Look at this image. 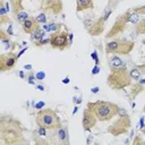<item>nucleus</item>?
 Instances as JSON below:
<instances>
[{"instance_id": "nucleus-1", "label": "nucleus", "mask_w": 145, "mask_h": 145, "mask_svg": "<svg viewBox=\"0 0 145 145\" xmlns=\"http://www.w3.org/2000/svg\"><path fill=\"white\" fill-rule=\"evenodd\" d=\"M87 108L93 110L97 120L107 121V120H110L112 117H115L117 115L118 105H116L115 103H111V102L97 101L95 103H89Z\"/></svg>"}, {"instance_id": "nucleus-2", "label": "nucleus", "mask_w": 145, "mask_h": 145, "mask_svg": "<svg viewBox=\"0 0 145 145\" xmlns=\"http://www.w3.org/2000/svg\"><path fill=\"white\" fill-rule=\"evenodd\" d=\"M36 124L48 129H58L61 127V121L57 113L51 109L40 110L36 115Z\"/></svg>"}, {"instance_id": "nucleus-3", "label": "nucleus", "mask_w": 145, "mask_h": 145, "mask_svg": "<svg viewBox=\"0 0 145 145\" xmlns=\"http://www.w3.org/2000/svg\"><path fill=\"white\" fill-rule=\"evenodd\" d=\"M133 49V42L126 40H115L107 44L108 53H128Z\"/></svg>"}, {"instance_id": "nucleus-4", "label": "nucleus", "mask_w": 145, "mask_h": 145, "mask_svg": "<svg viewBox=\"0 0 145 145\" xmlns=\"http://www.w3.org/2000/svg\"><path fill=\"white\" fill-rule=\"evenodd\" d=\"M129 125H130V120H129V117H128V116H127V117H120V119L118 120V121H116L108 129V131H110V133L113 135L123 134V133H125V131L128 129Z\"/></svg>"}, {"instance_id": "nucleus-5", "label": "nucleus", "mask_w": 145, "mask_h": 145, "mask_svg": "<svg viewBox=\"0 0 145 145\" xmlns=\"http://www.w3.org/2000/svg\"><path fill=\"white\" fill-rule=\"evenodd\" d=\"M68 35L65 32H58L55 33L50 37V43L53 48H58V49H63L68 45Z\"/></svg>"}, {"instance_id": "nucleus-6", "label": "nucleus", "mask_w": 145, "mask_h": 145, "mask_svg": "<svg viewBox=\"0 0 145 145\" xmlns=\"http://www.w3.org/2000/svg\"><path fill=\"white\" fill-rule=\"evenodd\" d=\"M97 116L94 113V111L92 109H85L84 110V115H83V127H84V129L85 130H91L95 126V124H97Z\"/></svg>"}, {"instance_id": "nucleus-7", "label": "nucleus", "mask_w": 145, "mask_h": 145, "mask_svg": "<svg viewBox=\"0 0 145 145\" xmlns=\"http://www.w3.org/2000/svg\"><path fill=\"white\" fill-rule=\"evenodd\" d=\"M128 16H129V14H128ZM128 16H127L126 19H118L117 22H116V24L113 25V27L111 28V31H110V33H108V35L107 36L108 37H113V35H117V34L119 33L120 31L124 28V26H125V23L128 22Z\"/></svg>"}, {"instance_id": "nucleus-8", "label": "nucleus", "mask_w": 145, "mask_h": 145, "mask_svg": "<svg viewBox=\"0 0 145 145\" xmlns=\"http://www.w3.org/2000/svg\"><path fill=\"white\" fill-rule=\"evenodd\" d=\"M23 28L25 31L26 33L28 34H32L35 30L39 28V25H37V22L35 19H32V18H28L27 21L23 23Z\"/></svg>"}, {"instance_id": "nucleus-9", "label": "nucleus", "mask_w": 145, "mask_h": 145, "mask_svg": "<svg viewBox=\"0 0 145 145\" xmlns=\"http://www.w3.org/2000/svg\"><path fill=\"white\" fill-rule=\"evenodd\" d=\"M16 58L17 57H1V70H6V69H10L14 67L16 62Z\"/></svg>"}, {"instance_id": "nucleus-10", "label": "nucleus", "mask_w": 145, "mask_h": 145, "mask_svg": "<svg viewBox=\"0 0 145 145\" xmlns=\"http://www.w3.org/2000/svg\"><path fill=\"white\" fill-rule=\"evenodd\" d=\"M109 66L111 69H120V68H125V63L118 56H112L109 59Z\"/></svg>"}, {"instance_id": "nucleus-11", "label": "nucleus", "mask_w": 145, "mask_h": 145, "mask_svg": "<svg viewBox=\"0 0 145 145\" xmlns=\"http://www.w3.org/2000/svg\"><path fill=\"white\" fill-rule=\"evenodd\" d=\"M57 137H58V141L60 143H63V144H68L69 141H68V133L66 128H62L60 127L58 128V131H57Z\"/></svg>"}, {"instance_id": "nucleus-12", "label": "nucleus", "mask_w": 145, "mask_h": 145, "mask_svg": "<svg viewBox=\"0 0 145 145\" xmlns=\"http://www.w3.org/2000/svg\"><path fill=\"white\" fill-rule=\"evenodd\" d=\"M92 7H93V0H77V7H76L77 11L89 9Z\"/></svg>"}, {"instance_id": "nucleus-13", "label": "nucleus", "mask_w": 145, "mask_h": 145, "mask_svg": "<svg viewBox=\"0 0 145 145\" xmlns=\"http://www.w3.org/2000/svg\"><path fill=\"white\" fill-rule=\"evenodd\" d=\"M44 37V31L42 30V28H37V30H35L32 33V39L33 40H36V41H41L42 39Z\"/></svg>"}, {"instance_id": "nucleus-14", "label": "nucleus", "mask_w": 145, "mask_h": 145, "mask_svg": "<svg viewBox=\"0 0 145 145\" xmlns=\"http://www.w3.org/2000/svg\"><path fill=\"white\" fill-rule=\"evenodd\" d=\"M28 19V15H27V13L25 11H19L18 14H17V21L19 23H24L25 21Z\"/></svg>"}, {"instance_id": "nucleus-15", "label": "nucleus", "mask_w": 145, "mask_h": 145, "mask_svg": "<svg viewBox=\"0 0 145 145\" xmlns=\"http://www.w3.org/2000/svg\"><path fill=\"white\" fill-rule=\"evenodd\" d=\"M129 75H130V78H134V79H139V77H141V75H142V71L139 70L138 68H136V69L130 70Z\"/></svg>"}, {"instance_id": "nucleus-16", "label": "nucleus", "mask_w": 145, "mask_h": 145, "mask_svg": "<svg viewBox=\"0 0 145 145\" xmlns=\"http://www.w3.org/2000/svg\"><path fill=\"white\" fill-rule=\"evenodd\" d=\"M128 22L129 23H133V24H137L138 22H139V16H138V14H131V15L128 16Z\"/></svg>"}, {"instance_id": "nucleus-17", "label": "nucleus", "mask_w": 145, "mask_h": 145, "mask_svg": "<svg viewBox=\"0 0 145 145\" xmlns=\"http://www.w3.org/2000/svg\"><path fill=\"white\" fill-rule=\"evenodd\" d=\"M37 23H42V24H45L47 23V16L45 14H40L39 16H36V18H35Z\"/></svg>"}, {"instance_id": "nucleus-18", "label": "nucleus", "mask_w": 145, "mask_h": 145, "mask_svg": "<svg viewBox=\"0 0 145 145\" xmlns=\"http://www.w3.org/2000/svg\"><path fill=\"white\" fill-rule=\"evenodd\" d=\"M117 115L119 116V117H127V116H128V112H127L124 108H118V110H117Z\"/></svg>"}, {"instance_id": "nucleus-19", "label": "nucleus", "mask_w": 145, "mask_h": 145, "mask_svg": "<svg viewBox=\"0 0 145 145\" xmlns=\"http://www.w3.org/2000/svg\"><path fill=\"white\" fill-rule=\"evenodd\" d=\"M35 78L39 79V81H43L45 78V73L44 71H37L36 74H35Z\"/></svg>"}, {"instance_id": "nucleus-20", "label": "nucleus", "mask_w": 145, "mask_h": 145, "mask_svg": "<svg viewBox=\"0 0 145 145\" xmlns=\"http://www.w3.org/2000/svg\"><path fill=\"white\" fill-rule=\"evenodd\" d=\"M47 129H48V128L40 126V127H39V135H40V136H42V137L47 136Z\"/></svg>"}, {"instance_id": "nucleus-21", "label": "nucleus", "mask_w": 145, "mask_h": 145, "mask_svg": "<svg viewBox=\"0 0 145 145\" xmlns=\"http://www.w3.org/2000/svg\"><path fill=\"white\" fill-rule=\"evenodd\" d=\"M111 13H112V9H107V11H105V14H104V16L102 17V19H103L104 22L107 21V19L109 18V16L111 15Z\"/></svg>"}, {"instance_id": "nucleus-22", "label": "nucleus", "mask_w": 145, "mask_h": 145, "mask_svg": "<svg viewBox=\"0 0 145 145\" xmlns=\"http://www.w3.org/2000/svg\"><path fill=\"white\" fill-rule=\"evenodd\" d=\"M58 30V25L57 24H51L49 25V32H55V31Z\"/></svg>"}, {"instance_id": "nucleus-23", "label": "nucleus", "mask_w": 145, "mask_h": 145, "mask_svg": "<svg viewBox=\"0 0 145 145\" xmlns=\"http://www.w3.org/2000/svg\"><path fill=\"white\" fill-rule=\"evenodd\" d=\"M91 57H92V58L95 60V63L97 65V63H99V59H97V51H93V53L91 55Z\"/></svg>"}, {"instance_id": "nucleus-24", "label": "nucleus", "mask_w": 145, "mask_h": 145, "mask_svg": "<svg viewBox=\"0 0 145 145\" xmlns=\"http://www.w3.org/2000/svg\"><path fill=\"white\" fill-rule=\"evenodd\" d=\"M97 73H100V68H99V66L97 65V66H95V67L92 69V74H93V75H97Z\"/></svg>"}, {"instance_id": "nucleus-25", "label": "nucleus", "mask_w": 145, "mask_h": 145, "mask_svg": "<svg viewBox=\"0 0 145 145\" xmlns=\"http://www.w3.org/2000/svg\"><path fill=\"white\" fill-rule=\"evenodd\" d=\"M43 107H44V102H42V101L35 104V109H42Z\"/></svg>"}, {"instance_id": "nucleus-26", "label": "nucleus", "mask_w": 145, "mask_h": 145, "mask_svg": "<svg viewBox=\"0 0 145 145\" xmlns=\"http://www.w3.org/2000/svg\"><path fill=\"white\" fill-rule=\"evenodd\" d=\"M6 13H7V9H6V7H1V8H0V15H1V16H4Z\"/></svg>"}, {"instance_id": "nucleus-27", "label": "nucleus", "mask_w": 145, "mask_h": 145, "mask_svg": "<svg viewBox=\"0 0 145 145\" xmlns=\"http://www.w3.org/2000/svg\"><path fill=\"white\" fill-rule=\"evenodd\" d=\"M48 42H50V39H42L41 41H40V44H45V43H48Z\"/></svg>"}, {"instance_id": "nucleus-28", "label": "nucleus", "mask_w": 145, "mask_h": 145, "mask_svg": "<svg viewBox=\"0 0 145 145\" xmlns=\"http://www.w3.org/2000/svg\"><path fill=\"white\" fill-rule=\"evenodd\" d=\"M34 79H35V76H30V77H28V83L33 85V84H34Z\"/></svg>"}, {"instance_id": "nucleus-29", "label": "nucleus", "mask_w": 145, "mask_h": 145, "mask_svg": "<svg viewBox=\"0 0 145 145\" xmlns=\"http://www.w3.org/2000/svg\"><path fill=\"white\" fill-rule=\"evenodd\" d=\"M139 124H141V129H143L145 127V125H144V117H142L141 118V120H139Z\"/></svg>"}, {"instance_id": "nucleus-30", "label": "nucleus", "mask_w": 145, "mask_h": 145, "mask_svg": "<svg viewBox=\"0 0 145 145\" xmlns=\"http://www.w3.org/2000/svg\"><path fill=\"white\" fill-rule=\"evenodd\" d=\"M42 30L44 31V32H49V25L44 24V25H43V27H42Z\"/></svg>"}, {"instance_id": "nucleus-31", "label": "nucleus", "mask_w": 145, "mask_h": 145, "mask_svg": "<svg viewBox=\"0 0 145 145\" xmlns=\"http://www.w3.org/2000/svg\"><path fill=\"white\" fill-rule=\"evenodd\" d=\"M26 50H27V48H25V49H23L22 51L19 52V53H18V55H17V56H16V57H17V58H19V57L22 56V55H23V53H24V52H25V51H26Z\"/></svg>"}, {"instance_id": "nucleus-32", "label": "nucleus", "mask_w": 145, "mask_h": 145, "mask_svg": "<svg viewBox=\"0 0 145 145\" xmlns=\"http://www.w3.org/2000/svg\"><path fill=\"white\" fill-rule=\"evenodd\" d=\"M99 90H100L99 87H93V89L91 90V91H92V93L95 94V93H97V92H99Z\"/></svg>"}, {"instance_id": "nucleus-33", "label": "nucleus", "mask_w": 145, "mask_h": 145, "mask_svg": "<svg viewBox=\"0 0 145 145\" xmlns=\"http://www.w3.org/2000/svg\"><path fill=\"white\" fill-rule=\"evenodd\" d=\"M75 102H76L77 104H81V103H82V97H79L77 99V100L75 101Z\"/></svg>"}, {"instance_id": "nucleus-34", "label": "nucleus", "mask_w": 145, "mask_h": 145, "mask_svg": "<svg viewBox=\"0 0 145 145\" xmlns=\"http://www.w3.org/2000/svg\"><path fill=\"white\" fill-rule=\"evenodd\" d=\"M62 83L63 84H68V83H69V78H65V79H62Z\"/></svg>"}, {"instance_id": "nucleus-35", "label": "nucleus", "mask_w": 145, "mask_h": 145, "mask_svg": "<svg viewBox=\"0 0 145 145\" xmlns=\"http://www.w3.org/2000/svg\"><path fill=\"white\" fill-rule=\"evenodd\" d=\"M25 69H28V70H30V69H32V66H31V65H25Z\"/></svg>"}, {"instance_id": "nucleus-36", "label": "nucleus", "mask_w": 145, "mask_h": 145, "mask_svg": "<svg viewBox=\"0 0 145 145\" xmlns=\"http://www.w3.org/2000/svg\"><path fill=\"white\" fill-rule=\"evenodd\" d=\"M19 77H21V78H24V71H22V70L19 71Z\"/></svg>"}, {"instance_id": "nucleus-37", "label": "nucleus", "mask_w": 145, "mask_h": 145, "mask_svg": "<svg viewBox=\"0 0 145 145\" xmlns=\"http://www.w3.org/2000/svg\"><path fill=\"white\" fill-rule=\"evenodd\" d=\"M8 33L10 34V35H13V30H11V26H9V28H8Z\"/></svg>"}, {"instance_id": "nucleus-38", "label": "nucleus", "mask_w": 145, "mask_h": 145, "mask_svg": "<svg viewBox=\"0 0 145 145\" xmlns=\"http://www.w3.org/2000/svg\"><path fill=\"white\" fill-rule=\"evenodd\" d=\"M36 87H37L39 90H41V91H44V87H43V86H41V85H37Z\"/></svg>"}, {"instance_id": "nucleus-39", "label": "nucleus", "mask_w": 145, "mask_h": 145, "mask_svg": "<svg viewBox=\"0 0 145 145\" xmlns=\"http://www.w3.org/2000/svg\"><path fill=\"white\" fill-rule=\"evenodd\" d=\"M73 37H74V35H73V34H69V35H68V39H69V41H71V40H73Z\"/></svg>"}, {"instance_id": "nucleus-40", "label": "nucleus", "mask_w": 145, "mask_h": 145, "mask_svg": "<svg viewBox=\"0 0 145 145\" xmlns=\"http://www.w3.org/2000/svg\"><path fill=\"white\" fill-rule=\"evenodd\" d=\"M77 110H78V107H75V108H74V111H73V115H75V113L77 112Z\"/></svg>"}, {"instance_id": "nucleus-41", "label": "nucleus", "mask_w": 145, "mask_h": 145, "mask_svg": "<svg viewBox=\"0 0 145 145\" xmlns=\"http://www.w3.org/2000/svg\"><path fill=\"white\" fill-rule=\"evenodd\" d=\"M92 141V137H91V136H90L89 138H87V144H90V142Z\"/></svg>"}, {"instance_id": "nucleus-42", "label": "nucleus", "mask_w": 145, "mask_h": 145, "mask_svg": "<svg viewBox=\"0 0 145 145\" xmlns=\"http://www.w3.org/2000/svg\"><path fill=\"white\" fill-rule=\"evenodd\" d=\"M139 83H141V84H145V78H144V79H141Z\"/></svg>"}, {"instance_id": "nucleus-43", "label": "nucleus", "mask_w": 145, "mask_h": 145, "mask_svg": "<svg viewBox=\"0 0 145 145\" xmlns=\"http://www.w3.org/2000/svg\"><path fill=\"white\" fill-rule=\"evenodd\" d=\"M142 131H143V133H144V134H145V127H144V128H143V129H142Z\"/></svg>"}]
</instances>
